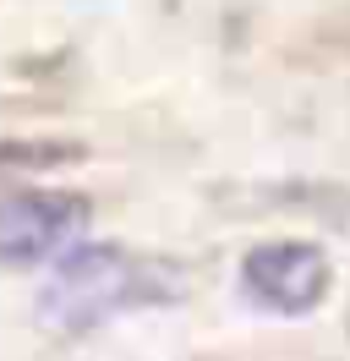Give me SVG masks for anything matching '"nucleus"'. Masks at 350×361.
Returning <instances> with one entry per match:
<instances>
[{
    "label": "nucleus",
    "instance_id": "1",
    "mask_svg": "<svg viewBox=\"0 0 350 361\" xmlns=\"http://www.w3.org/2000/svg\"><path fill=\"white\" fill-rule=\"evenodd\" d=\"M175 295H181V279L153 257H137L126 247H71L44 285L39 312L55 329L77 334V329H99L131 307H159Z\"/></svg>",
    "mask_w": 350,
    "mask_h": 361
},
{
    "label": "nucleus",
    "instance_id": "4",
    "mask_svg": "<svg viewBox=\"0 0 350 361\" xmlns=\"http://www.w3.org/2000/svg\"><path fill=\"white\" fill-rule=\"evenodd\" d=\"M279 203L306 208V214H318V219H328V225L350 230V186H284Z\"/></svg>",
    "mask_w": 350,
    "mask_h": 361
},
{
    "label": "nucleus",
    "instance_id": "2",
    "mask_svg": "<svg viewBox=\"0 0 350 361\" xmlns=\"http://www.w3.org/2000/svg\"><path fill=\"white\" fill-rule=\"evenodd\" d=\"M241 290L258 312L306 317L328 295V257L312 241H258L241 257Z\"/></svg>",
    "mask_w": 350,
    "mask_h": 361
},
{
    "label": "nucleus",
    "instance_id": "3",
    "mask_svg": "<svg viewBox=\"0 0 350 361\" xmlns=\"http://www.w3.org/2000/svg\"><path fill=\"white\" fill-rule=\"evenodd\" d=\"M93 208L77 192H11L0 197V263H44L88 230Z\"/></svg>",
    "mask_w": 350,
    "mask_h": 361
}]
</instances>
